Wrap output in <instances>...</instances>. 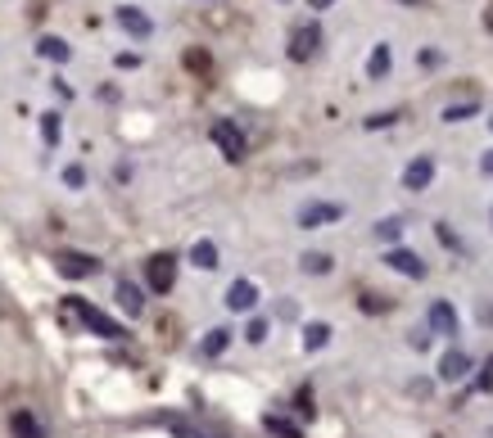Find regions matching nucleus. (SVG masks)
Listing matches in <instances>:
<instances>
[{"mask_svg": "<svg viewBox=\"0 0 493 438\" xmlns=\"http://www.w3.org/2000/svg\"><path fill=\"white\" fill-rule=\"evenodd\" d=\"M394 122H398V113H372L363 127H367V131H380V127H394Z\"/></svg>", "mask_w": 493, "mask_h": 438, "instance_id": "c85d7f7f", "label": "nucleus"}, {"mask_svg": "<svg viewBox=\"0 0 493 438\" xmlns=\"http://www.w3.org/2000/svg\"><path fill=\"white\" fill-rule=\"evenodd\" d=\"M475 389H480V393H493V357L484 361V371L475 376Z\"/></svg>", "mask_w": 493, "mask_h": 438, "instance_id": "cd10ccee", "label": "nucleus"}, {"mask_svg": "<svg viewBox=\"0 0 493 438\" xmlns=\"http://www.w3.org/2000/svg\"><path fill=\"white\" fill-rule=\"evenodd\" d=\"M227 343H231V330H227V326H218V330H208V335H204L199 352H204V357H222V352H227Z\"/></svg>", "mask_w": 493, "mask_h": 438, "instance_id": "f3484780", "label": "nucleus"}, {"mask_svg": "<svg viewBox=\"0 0 493 438\" xmlns=\"http://www.w3.org/2000/svg\"><path fill=\"white\" fill-rule=\"evenodd\" d=\"M54 271H59L63 280H87V276H96V271H100V258H91V253H73V249H63V253L54 258Z\"/></svg>", "mask_w": 493, "mask_h": 438, "instance_id": "20e7f679", "label": "nucleus"}, {"mask_svg": "<svg viewBox=\"0 0 493 438\" xmlns=\"http://www.w3.org/2000/svg\"><path fill=\"white\" fill-rule=\"evenodd\" d=\"M10 429H14V438H46V429L37 425L32 411H14V416H10Z\"/></svg>", "mask_w": 493, "mask_h": 438, "instance_id": "2eb2a0df", "label": "nucleus"}, {"mask_svg": "<svg viewBox=\"0 0 493 438\" xmlns=\"http://www.w3.org/2000/svg\"><path fill=\"white\" fill-rule=\"evenodd\" d=\"M480 172H484V177H493V150H489V154L480 159Z\"/></svg>", "mask_w": 493, "mask_h": 438, "instance_id": "2f4dec72", "label": "nucleus"}, {"mask_svg": "<svg viewBox=\"0 0 493 438\" xmlns=\"http://www.w3.org/2000/svg\"><path fill=\"white\" fill-rule=\"evenodd\" d=\"M172 434H177V438H208V434H199V429H190V425H181V420H172Z\"/></svg>", "mask_w": 493, "mask_h": 438, "instance_id": "c756f323", "label": "nucleus"}, {"mask_svg": "<svg viewBox=\"0 0 493 438\" xmlns=\"http://www.w3.org/2000/svg\"><path fill=\"white\" fill-rule=\"evenodd\" d=\"M208 136H213V145H218V150H222L231 163H240V159L249 154V140H245V131H240L231 118H218V122H213V131H208Z\"/></svg>", "mask_w": 493, "mask_h": 438, "instance_id": "f03ea898", "label": "nucleus"}, {"mask_svg": "<svg viewBox=\"0 0 493 438\" xmlns=\"http://www.w3.org/2000/svg\"><path fill=\"white\" fill-rule=\"evenodd\" d=\"M146 280H150L155 294H168V289L177 285V258H172V253H155V258L146 262Z\"/></svg>", "mask_w": 493, "mask_h": 438, "instance_id": "39448f33", "label": "nucleus"}, {"mask_svg": "<svg viewBox=\"0 0 493 438\" xmlns=\"http://www.w3.org/2000/svg\"><path fill=\"white\" fill-rule=\"evenodd\" d=\"M407 343H412L416 352H426V348H430V335H407Z\"/></svg>", "mask_w": 493, "mask_h": 438, "instance_id": "7c9ffc66", "label": "nucleus"}, {"mask_svg": "<svg viewBox=\"0 0 493 438\" xmlns=\"http://www.w3.org/2000/svg\"><path fill=\"white\" fill-rule=\"evenodd\" d=\"M245 339H249V343H263V339H267V321H263V317H254V321L245 326Z\"/></svg>", "mask_w": 493, "mask_h": 438, "instance_id": "bb28decb", "label": "nucleus"}, {"mask_svg": "<svg viewBox=\"0 0 493 438\" xmlns=\"http://www.w3.org/2000/svg\"><path fill=\"white\" fill-rule=\"evenodd\" d=\"M263 425H267V434H276V438H304V429H299L295 420H286V416H263Z\"/></svg>", "mask_w": 493, "mask_h": 438, "instance_id": "4be33fe9", "label": "nucleus"}, {"mask_svg": "<svg viewBox=\"0 0 493 438\" xmlns=\"http://www.w3.org/2000/svg\"><path fill=\"white\" fill-rule=\"evenodd\" d=\"M326 343H330V326H326V321H308V326H304V348L317 352V348H326Z\"/></svg>", "mask_w": 493, "mask_h": 438, "instance_id": "6ab92c4d", "label": "nucleus"}, {"mask_svg": "<svg viewBox=\"0 0 493 438\" xmlns=\"http://www.w3.org/2000/svg\"><path fill=\"white\" fill-rule=\"evenodd\" d=\"M426 326H430V339H435V335H439V339H453V335H457V308H453L448 299H435L430 312H426Z\"/></svg>", "mask_w": 493, "mask_h": 438, "instance_id": "0eeeda50", "label": "nucleus"}, {"mask_svg": "<svg viewBox=\"0 0 493 438\" xmlns=\"http://www.w3.org/2000/svg\"><path fill=\"white\" fill-rule=\"evenodd\" d=\"M113 19H118V28H122L127 37H136V41H146V37L155 32V19H150L146 10H136V5H118Z\"/></svg>", "mask_w": 493, "mask_h": 438, "instance_id": "9d476101", "label": "nucleus"}, {"mask_svg": "<svg viewBox=\"0 0 493 438\" xmlns=\"http://www.w3.org/2000/svg\"><path fill=\"white\" fill-rule=\"evenodd\" d=\"M403 5H421V0H403Z\"/></svg>", "mask_w": 493, "mask_h": 438, "instance_id": "f704fd0d", "label": "nucleus"}, {"mask_svg": "<svg viewBox=\"0 0 493 438\" xmlns=\"http://www.w3.org/2000/svg\"><path fill=\"white\" fill-rule=\"evenodd\" d=\"M37 54L50 59V63H68V54H73V50H68L63 37H41V41H37Z\"/></svg>", "mask_w": 493, "mask_h": 438, "instance_id": "4468645a", "label": "nucleus"}, {"mask_svg": "<svg viewBox=\"0 0 493 438\" xmlns=\"http://www.w3.org/2000/svg\"><path fill=\"white\" fill-rule=\"evenodd\" d=\"M190 262H195L199 271H213V267H218V244H213V240H195Z\"/></svg>", "mask_w": 493, "mask_h": 438, "instance_id": "dca6fc26", "label": "nucleus"}, {"mask_svg": "<svg viewBox=\"0 0 493 438\" xmlns=\"http://www.w3.org/2000/svg\"><path fill=\"white\" fill-rule=\"evenodd\" d=\"M317 45H322V28H317V23H299V28L290 32V50H286V54H290L295 63H304V59L317 54Z\"/></svg>", "mask_w": 493, "mask_h": 438, "instance_id": "423d86ee", "label": "nucleus"}, {"mask_svg": "<svg viewBox=\"0 0 493 438\" xmlns=\"http://www.w3.org/2000/svg\"><path fill=\"white\" fill-rule=\"evenodd\" d=\"M299 267H304L308 276H326V271L335 267V258H330V253H304V258H299Z\"/></svg>", "mask_w": 493, "mask_h": 438, "instance_id": "5701e85b", "label": "nucleus"}, {"mask_svg": "<svg viewBox=\"0 0 493 438\" xmlns=\"http://www.w3.org/2000/svg\"><path fill=\"white\" fill-rule=\"evenodd\" d=\"M63 186H68V190H82V186H87V168H82V163H68V168H63Z\"/></svg>", "mask_w": 493, "mask_h": 438, "instance_id": "393cba45", "label": "nucleus"}, {"mask_svg": "<svg viewBox=\"0 0 493 438\" xmlns=\"http://www.w3.org/2000/svg\"><path fill=\"white\" fill-rule=\"evenodd\" d=\"M227 308L231 312H254L258 308V285L254 280H231L227 285Z\"/></svg>", "mask_w": 493, "mask_h": 438, "instance_id": "f8f14e48", "label": "nucleus"}, {"mask_svg": "<svg viewBox=\"0 0 493 438\" xmlns=\"http://www.w3.org/2000/svg\"><path fill=\"white\" fill-rule=\"evenodd\" d=\"M389 63H394V54H389V45L380 41V45L372 50V59H367V78H376V82H380L385 72H389Z\"/></svg>", "mask_w": 493, "mask_h": 438, "instance_id": "aec40b11", "label": "nucleus"}, {"mask_svg": "<svg viewBox=\"0 0 493 438\" xmlns=\"http://www.w3.org/2000/svg\"><path fill=\"white\" fill-rule=\"evenodd\" d=\"M403 231H407L403 217H385V222H376V240H380V244H389V249L403 240Z\"/></svg>", "mask_w": 493, "mask_h": 438, "instance_id": "a211bd4d", "label": "nucleus"}, {"mask_svg": "<svg viewBox=\"0 0 493 438\" xmlns=\"http://www.w3.org/2000/svg\"><path fill=\"white\" fill-rule=\"evenodd\" d=\"M480 321H484V326H493V308H489V303H480Z\"/></svg>", "mask_w": 493, "mask_h": 438, "instance_id": "473e14b6", "label": "nucleus"}, {"mask_svg": "<svg viewBox=\"0 0 493 438\" xmlns=\"http://www.w3.org/2000/svg\"><path fill=\"white\" fill-rule=\"evenodd\" d=\"M59 113H41V136H46V145H59Z\"/></svg>", "mask_w": 493, "mask_h": 438, "instance_id": "a878e982", "label": "nucleus"}, {"mask_svg": "<svg viewBox=\"0 0 493 438\" xmlns=\"http://www.w3.org/2000/svg\"><path fill=\"white\" fill-rule=\"evenodd\" d=\"M435 236H439V244H444V249H453V253H466V249H462V236H457L448 222H435Z\"/></svg>", "mask_w": 493, "mask_h": 438, "instance_id": "b1692460", "label": "nucleus"}, {"mask_svg": "<svg viewBox=\"0 0 493 438\" xmlns=\"http://www.w3.org/2000/svg\"><path fill=\"white\" fill-rule=\"evenodd\" d=\"M113 294H118V308H122L127 317H140V312H146V299H140V285L118 280V289H113Z\"/></svg>", "mask_w": 493, "mask_h": 438, "instance_id": "ddd939ff", "label": "nucleus"}, {"mask_svg": "<svg viewBox=\"0 0 493 438\" xmlns=\"http://www.w3.org/2000/svg\"><path fill=\"white\" fill-rule=\"evenodd\" d=\"M339 217H344V203H330V199H308V203L299 208L295 222H299L304 231H322V227L339 222Z\"/></svg>", "mask_w": 493, "mask_h": 438, "instance_id": "7ed1b4c3", "label": "nucleus"}, {"mask_svg": "<svg viewBox=\"0 0 493 438\" xmlns=\"http://www.w3.org/2000/svg\"><path fill=\"white\" fill-rule=\"evenodd\" d=\"M385 267L398 271V276H407V280H426V262H421V253H412V249H403V244H394V249L385 253Z\"/></svg>", "mask_w": 493, "mask_h": 438, "instance_id": "6e6552de", "label": "nucleus"}, {"mask_svg": "<svg viewBox=\"0 0 493 438\" xmlns=\"http://www.w3.org/2000/svg\"><path fill=\"white\" fill-rule=\"evenodd\" d=\"M335 0H308V10H330Z\"/></svg>", "mask_w": 493, "mask_h": 438, "instance_id": "72a5a7b5", "label": "nucleus"}, {"mask_svg": "<svg viewBox=\"0 0 493 438\" xmlns=\"http://www.w3.org/2000/svg\"><path fill=\"white\" fill-rule=\"evenodd\" d=\"M68 312H73V317H78V321H82L91 335H100V339H127V330H122V326H118L109 312H100L96 303H87V299H78V294L68 299Z\"/></svg>", "mask_w": 493, "mask_h": 438, "instance_id": "f257e3e1", "label": "nucleus"}, {"mask_svg": "<svg viewBox=\"0 0 493 438\" xmlns=\"http://www.w3.org/2000/svg\"><path fill=\"white\" fill-rule=\"evenodd\" d=\"M430 181H435V159H430V154H416V159L403 168V190H412V194L430 190Z\"/></svg>", "mask_w": 493, "mask_h": 438, "instance_id": "1a4fd4ad", "label": "nucleus"}, {"mask_svg": "<svg viewBox=\"0 0 493 438\" xmlns=\"http://www.w3.org/2000/svg\"><path fill=\"white\" fill-rule=\"evenodd\" d=\"M489 131H493V118H489Z\"/></svg>", "mask_w": 493, "mask_h": 438, "instance_id": "c9c22d12", "label": "nucleus"}, {"mask_svg": "<svg viewBox=\"0 0 493 438\" xmlns=\"http://www.w3.org/2000/svg\"><path fill=\"white\" fill-rule=\"evenodd\" d=\"M471 367H475V361H471V352L448 348V352L439 357V380H444V384H462V380L471 376Z\"/></svg>", "mask_w": 493, "mask_h": 438, "instance_id": "9b49d317", "label": "nucleus"}, {"mask_svg": "<svg viewBox=\"0 0 493 438\" xmlns=\"http://www.w3.org/2000/svg\"><path fill=\"white\" fill-rule=\"evenodd\" d=\"M439 118H444L448 127H453V122H471V118H480V104H475V100H462V104H448Z\"/></svg>", "mask_w": 493, "mask_h": 438, "instance_id": "412c9836", "label": "nucleus"}]
</instances>
